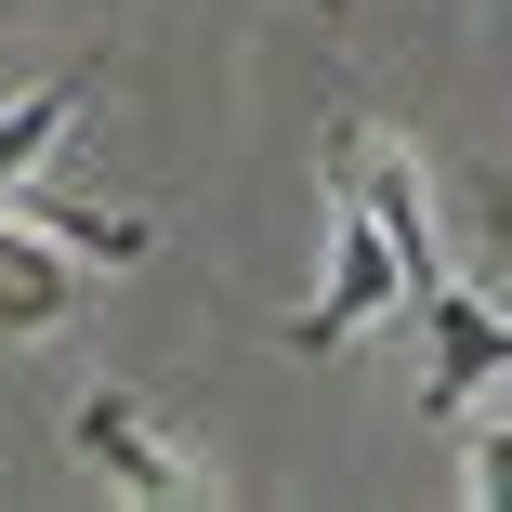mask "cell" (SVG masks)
<instances>
[{"instance_id": "5b68a950", "label": "cell", "mask_w": 512, "mask_h": 512, "mask_svg": "<svg viewBox=\"0 0 512 512\" xmlns=\"http://www.w3.org/2000/svg\"><path fill=\"white\" fill-rule=\"evenodd\" d=\"M14 197H27V211H40L79 263H145V224H132V211H92V197H66V184H40V171H27Z\"/></svg>"}, {"instance_id": "277c9868", "label": "cell", "mask_w": 512, "mask_h": 512, "mask_svg": "<svg viewBox=\"0 0 512 512\" xmlns=\"http://www.w3.org/2000/svg\"><path fill=\"white\" fill-rule=\"evenodd\" d=\"M79 250L27 211V197H0V342H40V329H66L79 316Z\"/></svg>"}, {"instance_id": "6da1fadb", "label": "cell", "mask_w": 512, "mask_h": 512, "mask_svg": "<svg viewBox=\"0 0 512 512\" xmlns=\"http://www.w3.org/2000/svg\"><path fill=\"white\" fill-rule=\"evenodd\" d=\"M329 184H342V171H329ZM394 302H407V250H394V224L368 211V197L342 184V211H329V276H316V302L289 316V342H302V355H342L355 329L394 316Z\"/></svg>"}, {"instance_id": "7a4b0ae2", "label": "cell", "mask_w": 512, "mask_h": 512, "mask_svg": "<svg viewBox=\"0 0 512 512\" xmlns=\"http://www.w3.org/2000/svg\"><path fill=\"white\" fill-rule=\"evenodd\" d=\"M66 447H79V473H106L119 499H211V460H184L132 394H79L66 407Z\"/></svg>"}, {"instance_id": "52a82bcc", "label": "cell", "mask_w": 512, "mask_h": 512, "mask_svg": "<svg viewBox=\"0 0 512 512\" xmlns=\"http://www.w3.org/2000/svg\"><path fill=\"white\" fill-rule=\"evenodd\" d=\"M460 473H473V499L512 512V421H460Z\"/></svg>"}, {"instance_id": "8992f818", "label": "cell", "mask_w": 512, "mask_h": 512, "mask_svg": "<svg viewBox=\"0 0 512 512\" xmlns=\"http://www.w3.org/2000/svg\"><path fill=\"white\" fill-rule=\"evenodd\" d=\"M79 106H92V79H40L27 106H0V197H14V184L40 171V145H53V132H66Z\"/></svg>"}, {"instance_id": "3957f363", "label": "cell", "mask_w": 512, "mask_h": 512, "mask_svg": "<svg viewBox=\"0 0 512 512\" xmlns=\"http://www.w3.org/2000/svg\"><path fill=\"white\" fill-rule=\"evenodd\" d=\"M407 316H421L434 329V368H421V407H434V421H473V394L512 368V316H499V302L486 289H421V302H407Z\"/></svg>"}]
</instances>
